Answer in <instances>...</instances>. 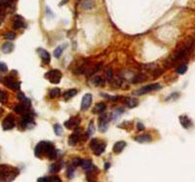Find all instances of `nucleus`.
I'll return each instance as SVG.
<instances>
[{
	"instance_id": "nucleus-11",
	"label": "nucleus",
	"mask_w": 195,
	"mask_h": 182,
	"mask_svg": "<svg viewBox=\"0 0 195 182\" xmlns=\"http://www.w3.org/2000/svg\"><path fill=\"white\" fill-rule=\"evenodd\" d=\"M37 51H38V55H40V58H41L42 61L44 62V64H49L50 61H51V57H50L49 53L44 49H38Z\"/></svg>"
},
{
	"instance_id": "nucleus-21",
	"label": "nucleus",
	"mask_w": 195,
	"mask_h": 182,
	"mask_svg": "<svg viewBox=\"0 0 195 182\" xmlns=\"http://www.w3.org/2000/svg\"><path fill=\"white\" fill-rule=\"evenodd\" d=\"M13 49H14V45L12 43L7 42V43H4L2 45V51H3V53H5V54L11 53V52L13 51Z\"/></svg>"
},
{
	"instance_id": "nucleus-9",
	"label": "nucleus",
	"mask_w": 195,
	"mask_h": 182,
	"mask_svg": "<svg viewBox=\"0 0 195 182\" xmlns=\"http://www.w3.org/2000/svg\"><path fill=\"white\" fill-rule=\"evenodd\" d=\"M108 116L105 113H102L100 116V125H99V128H100V131L102 132H105L108 128Z\"/></svg>"
},
{
	"instance_id": "nucleus-31",
	"label": "nucleus",
	"mask_w": 195,
	"mask_h": 182,
	"mask_svg": "<svg viewBox=\"0 0 195 182\" xmlns=\"http://www.w3.org/2000/svg\"><path fill=\"white\" fill-rule=\"evenodd\" d=\"M61 169V165H59L58 163H56V164H52L50 166V172H52V173H55V172H59V170Z\"/></svg>"
},
{
	"instance_id": "nucleus-8",
	"label": "nucleus",
	"mask_w": 195,
	"mask_h": 182,
	"mask_svg": "<svg viewBox=\"0 0 195 182\" xmlns=\"http://www.w3.org/2000/svg\"><path fill=\"white\" fill-rule=\"evenodd\" d=\"M92 95L91 94H86L84 95L82 101H81V110H87L90 107L92 103Z\"/></svg>"
},
{
	"instance_id": "nucleus-2",
	"label": "nucleus",
	"mask_w": 195,
	"mask_h": 182,
	"mask_svg": "<svg viewBox=\"0 0 195 182\" xmlns=\"http://www.w3.org/2000/svg\"><path fill=\"white\" fill-rule=\"evenodd\" d=\"M20 173L17 168H13L8 165H0V179L5 182H11Z\"/></svg>"
},
{
	"instance_id": "nucleus-46",
	"label": "nucleus",
	"mask_w": 195,
	"mask_h": 182,
	"mask_svg": "<svg viewBox=\"0 0 195 182\" xmlns=\"http://www.w3.org/2000/svg\"><path fill=\"white\" fill-rule=\"evenodd\" d=\"M2 112H3V109L1 108V107H0V115H1V114H2Z\"/></svg>"
},
{
	"instance_id": "nucleus-29",
	"label": "nucleus",
	"mask_w": 195,
	"mask_h": 182,
	"mask_svg": "<svg viewBox=\"0 0 195 182\" xmlns=\"http://www.w3.org/2000/svg\"><path fill=\"white\" fill-rule=\"evenodd\" d=\"M7 100H8V94H7V92L0 90V102L6 103Z\"/></svg>"
},
{
	"instance_id": "nucleus-12",
	"label": "nucleus",
	"mask_w": 195,
	"mask_h": 182,
	"mask_svg": "<svg viewBox=\"0 0 195 182\" xmlns=\"http://www.w3.org/2000/svg\"><path fill=\"white\" fill-rule=\"evenodd\" d=\"M13 27L15 29H19L24 27V18L21 16H16L14 18V21H13Z\"/></svg>"
},
{
	"instance_id": "nucleus-34",
	"label": "nucleus",
	"mask_w": 195,
	"mask_h": 182,
	"mask_svg": "<svg viewBox=\"0 0 195 182\" xmlns=\"http://www.w3.org/2000/svg\"><path fill=\"white\" fill-rule=\"evenodd\" d=\"M74 169H75V166H70L69 168L67 169V175L68 177L70 178H73V176H74Z\"/></svg>"
},
{
	"instance_id": "nucleus-45",
	"label": "nucleus",
	"mask_w": 195,
	"mask_h": 182,
	"mask_svg": "<svg viewBox=\"0 0 195 182\" xmlns=\"http://www.w3.org/2000/svg\"><path fill=\"white\" fill-rule=\"evenodd\" d=\"M109 166H110V165L108 164V163H106V164L105 165V169H108L109 168Z\"/></svg>"
},
{
	"instance_id": "nucleus-13",
	"label": "nucleus",
	"mask_w": 195,
	"mask_h": 182,
	"mask_svg": "<svg viewBox=\"0 0 195 182\" xmlns=\"http://www.w3.org/2000/svg\"><path fill=\"white\" fill-rule=\"evenodd\" d=\"M79 124V119L75 117V118H70L68 121L67 122H65V126L67 127V129H73V128H75L77 127Z\"/></svg>"
},
{
	"instance_id": "nucleus-30",
	"label": "nucleus",
	"mask_w": 195,
	"mask_h": 182,
	"mask_svg": "<svg viewBox=\"0 0 195 182\" xmlns=\"http://www.w3.org/2000/svg\"><path fill=\"white\" fill-rule=\"evenodd\" d=\"M92 83H93V84L95 85V86H102V85L105 83V80L102 79V77L98 76V77L94 78L93 81H92Z\"/></svg>"
},
{
	"instance_id": "nucleus-19",
	"label": "nucleus",
	"mask_w": 195,
	"mask_h": 182,
	"mask_svg": "<svg viewBox=\"0 0 195 182\" xmlns=\"http://www.w3.org/2000/svg\"><path fill=\"white\" fill-rule=\"evenodd\" d=\"M81 7L86 10L92 9L94 7V0H83L81 3Z\"/></svg>"
},
{
	"instance_id": "nucleus-15",
	"label": "nucleus",
	"mask_w": 195,
	"mask_h": 182,
	"mask_svg": "<svg viewBox=\"0 0 195 182\" xmlns=\"http://www.w3.org/2000/svg\"><path fill=\"white\" fill-rule=\"evenodd\" d=\"M80 165L82 166V168L85 169L87 172H92V169H94L93 165H92L91 160H82V161H81V164H80Z\"/></svg>"
},
{
	"instance_id": "nucleus-26",
	"label": "nucleus",
	"mask_w": 195,
	"mask_h": 182,
	"mask_svg": "<svg viewBox=\"0 0 195 182\" xmlns=\"http://www.w3.org/2000/svg\"><path fill=\"white\" fill-rule=\"evenodd\" d=\"M125 101H126L128 107H130V108H134V107L138 105V100L135 98H126Z\"/></svg>"
},
{
	"instance_id": "nucleus-4",
	"label": "nucleus",
	"mask_w": 195,
	"mask_h": 182,
	"mask_svg": "<svg viewBox=\"0 0 195 182\" xmlns=\"http://www.w3.org/2000/svg\"><path fill=\"white\" fill-rule=\"evenodd\" d=\"M189 51H190V45H185L182 49H179V51H176L175 53L174 57L172 58L173 62L178 61H179V59L185 58L186 55L189 53Z\"/></svg>"
},
{
	"instance_id": "nucleus-16",
	"label": "nucleus",
	"mask_w": 195,
	"mask_h": 182,
	"mask_svg": "<svg viewBox=\"0 0 195 182\" xmlns=\"http://www.w3.org/2000/svg\"><path fill=\"white\" fill-rule=\"evenodd\" d=\"M125 146H126V142H125V141H118V142H116L114 144V146H113V152L116 154H119L121 151H123Z\"/></svg>"
},
{
	"instance_id": "nucleus-10",
	"label": "nucleus",
	"mask_w": 195,
	"mask_h": 182,
	"mask_svg": "<svg viewBox=\"0 0 195 182\" xmlns=\"http://www.w3.org/2000/svg\"><path fill=\"white\" fill-rule=\"evenodd\" d=\"M33 123V116H32L31 113H27L23 117L21 121V126L23 128H27L29 124H32Z\"/></svg>"
},
{
	"instance_id": "nucleus-36",
	"label": "nucleus",
	"mask_w": 195,
	"mask_h": 182,
	"mask_svg": "<svg viewBox=\"0 0 195 182\" xmlns=\"http://www.w3.org/2000/svg\"><path fill=\"white\" fill-rule=\"evenodd\" d=\"M14 0H0V7L3 6H9L10 4H12Z\"/></svg>"
},
{
	"instance_id": "nucleus-14",
	"label": "nucleus",
	"mask_w": 195,
	"mask_h": 182,
	"mask_svg": "<svg viewBox=\"0 0 195 182\" xmlns=\"http://www.w3.org/2000/svg\"><path fill=\"white\" fill-rule=\"evenodd\" d=\"M105 142H102V141H99L98 142V144L96 145V147L93 149V151L95 152V154L96 155H101L102 152L105 151Z\"/></svg>"
},
{
	"instance_id": "nucleus-47",
	"label": "nucleus",
	"mask_w": 195,
	"mask_h": 182,
	"mask_svg": "<svg viewBox=\"0 0 195 182\" xmlns=\"http://www.w3.org/2000/svg\"><path fill=\"white\" fill-rule=\"evenodd\" d=\"M0 25H1V21H0Z\"/></svg>"
},
{
	"instance_id": "nucleus-32",
	"label": "nucleus",
	"mask_w": 195,
	"mask_h": 182,
	"mask_svg": "<svg viewBox=\"0 0 195 182\" xmlns=\"http://www.w3.org/2000/svg\"><path fill=\"white\" fill-rule=\"evenodd\" d=\"M54 132L56 133V135H62V129L61 127V125L56 124L54 126Z\"/></svg>"
},
{
	"instance_id": "nucleus-6",
	"label": "nucleus",
	"mask_w": 195,
	"mask_h": 182,
	"mask_svg": "<svg viewBox=\"0 0 195 182\" xmlns=\"http://www.w3.org/2000/svg\"><path fill=\"white\" fill-rule=\"evenodd\" d=\"M3 82H4L5 86H7L9 89H13V90H20V88H21V83L18 82V81H16L12 77H5L4 80H3Z\"/></svg>"
},
{
	"instance_id": "nucleus-7",
	"label": "nucleus",
	"mask_w": 195,
	"mask_h": 182,
	"mask_svg": "<svg viewBox=\"0 0 195 182\" xmlns=\"http://www.w3.org/2000/svg\"><path fill=\"white\" fill-rule=\"evenodd\" d=\"M15 127V119L12 115H8L2 122V128L4 131H10Z\"/></svg>"
},
{
	"instance_id": "nucleus-1",
	"label": "nucleus",
	"mask_w": 195,
	"mask_h": 182,
	"mask_svg": "<svg viewBox=\"0 0 195 182\" xmlns=\"http://www.w3.org/2000/svg\"><path fill=\"white\" fill-rule=\"evenodd\" d=\"M34 155L38 158L41 157L42 155H46L48 159L54 160L57 157V151L50 142L41 141V142H39L37 145H36L35 149H34Z\"/></svg>"
},
{
	"instance_id": "nucleus-27",
	"label": "nucleus",
	"mask_w": 195,
	"mask_h": 182,
	"mask_svg": "<svg viewBox=\"0 0 195 182\" xmlns=\"http://www.w3.org/2000/svg\"><path fill=\"white\" fill-rule=\"evenodd\" d=\"M17 98H19V99L21 100V101L23 102L24 104H25V105H27V103H28V104H29V103H30V101H29V99H28V98H27V96H25V95L23 94V92H18Z\"/></svg>"
},
{
	"instance_id": "nucleus-5",
	"label": "nucleus",
	"mask_w": 195,
	"mask_h": 182,
	"mask_svg": "<svg viewBox=\"0 0 195 182\" xmlns=\"http://www.w3.org/2000/svg\"><path fill=\"white\" fill-rule=\"evenodd\" d=\"M159 89H161V86L159 84H151V85H148V86L141 88L137 92H135L134 94L136 95H145V94H148V92H152V91L159 90Z\"/></svg>"
},
{
	"instance_id": "nucleus-39",
	"label": "nucleus",
	"mask_w": 195,
	"mask_h": 182,
	"mask_svg": "<svg viewBox=\"0 0 195 182\" xmlns=\"http://www.w3.org/2000/svg\"><path fill=\"white\" fill-rule=\"evenodd\" d=\"M7 70H8L7 64H4V62H0V71H1V72H6Z\"/></svg>"
},
{
	"instance_id": "nucleus-43",
	"label": "nucleus",
	"mask_w": 195,
	"mask_h": 182,
	"mask_svg": "<svg viewBox=\"0 0 195 182\" xmlns=\"http://www.w3.org/2000/svg\"><path fill=\"white\" fill-rule=\"evenodd\" d=\"M38 182H49V178L48 177H40L38 178Z\"/></svg>"
},
{
	"instance_id": "nucleus-25",
	"label": "nucleus",
	"mask_w": 195,
	"mask_h": 182,
	"mask_svg": "<svg viewBox=\"0 0 195 182\" xmlns=\"http://www.w3.org/2000/svg\"><path fill=\"white\" fill-rule=\"evenodd\" d=\"M15 112L18 113V114H22V113H24L25 110H27V105L24 104V103H22V104H18L15 106Z\"/></svg>"
},
{
	"instance_id": "nucleus-28",
	"label": "nucleus",
	"mask_w": 195,
	"mask_h": 182,
	"mask_svg": "<svg viewBox=\"0 0 195 182\" xmlns=\"http://www.w3.org/2000/svg\"><path fill=\"white\" fill-rule=\"evenodd\" d=\"M61 94V90L59 88H55V89H52V90L50 91V98H57V96H59Z\"/></svg>"
},
{
	"instance_id": "nucleus-33",
	"label": "nucleus",
	"mask_w": 195,
	"mask_h": 182,
	"mask_svg": "<svg viewBox=\"0 0 195 182\" xmlns=\"http://www.w3.org/2000/svg\"><path fill=\"white\" fill-rule=\"evenodd\" d=\"M186 70H187V65L186 64H182V65L179 66V67L176 68V72H178L179 74H183V73L186 72Z\"/></svg>"
},
{
	"instance_id": "nucleus-40",
	"label": "nucleus",
	"mask_w": 195,
	"mask_h": 182,
	"mask_svg": "<svg viewBox=\"0 0 195 182\" xmlns=\"http://www.w3.org/2000/svg\"><path fill=\"white\" fill-rule=\"evenodd\" d=\"M49 182H62V180L59 176H51L49 178Z\"/></svg>"
},
{
	"instance_id": "nucleus-41",
	"label": "nucleus",
	"mask_w": 195,
	"mask_h": 182,
	"mask_svg": "<svg viewBox=\"0 0 195 182\" xmlns=\"http://www.w3.org/2000/svg\"><path fill=\"white\" fill-rule=\"evenodd\" d=\"M99 141H100V140H98L97 138H94V139H92V140H91L90 146H91V148H92V149H94V148L96 147V145H97V144H98V142H99Z\"/></svg>"
},
{
	"instance_id": "nucleus-18",
	"label": "nucleus",
	"mask_w": 195,
	"mask_h": 182,
	"mask_svg": "<svg viewBox=\"0 0 195 182\" xmlns=\"http://www.w3.org/2000/svg\"><path fill=\"white\" fill-rule=\"evenodd\" d=\"M179 121H181V124L183 128L188 129L191 126V121L188 119V117L186 116H181L179 117Z\"/></svg>"
},
{
	"instance_id": "nucleus-44",
	"label": "nucleus",
	"mask_w": 195,
	"mask_h": 182,
	"mask_svg": "<svg viewBox=\"0 0 195 182\" xmlns=\"http://www.w3.org/2000/svg\"><path fill=\"white\" fill-rule=\"evenodd\" d=\"M138 129L139 131H142V129H145V126L142 123H138Z\"/></svg>"
},
{
	"instance_id": "nucleus-38",
	"label": "nucleus",
	"mask_w": 195,
	"mask_h": 182,
	"mask_svg": "<svg viewBox=\"0 0 195 182\" xmlns=\"http://www.w3.org/2000/svg\"><path fill=\"white\" fill-rule=\"evenodd\" d=\"M105 76H106V78H108V80H111V79H112L113 72H112V70L110 69V68H108V69L105 71Z\"/></svg>"
},
{
	"instance_id": "nucleus-22",
	"label": "nucleus",
	"mask_w": 195,
	"mask_h": 182,
	"mask_svg": "<svg viewBox=\"0 0 195 182\" xmlns=\"http://www.w3.org/2000/svg\"><path fill=\"white\" fill-rule=\"evenodd\" d=\"M77 142H78V135L75 132V133H72V135L69 136V138H68V143H69V145L70 146H74L77 144Z\"/></svg>"
},
{
	"instance_id": "nucleus-3",
	"label": "nucleus",
	"mask_w": 195,
	"mask_h": 182,
	"mask_svg": "<svg viewBox=\"0 0 195 182\" xmlns=\"http://www.w3.org/2000/svg\"><path fill=\"white\" fill-rule=\"evenodd\" d=\"M45 78L52 84H59L62 79V72L59 69H52L45 74Z\"/></svg>"
},
{
	"instance_id": "nucleus-23",
	"label": "nucleus",
	"mask_w": 195,
	"mask_h": 182,
	"mask_svg": "<svg viewBox=\"0 0 195 182\" xmlns=\"http://www.w3.org/2000/svg\"><path fill=\"white\" fill-rule=\"evenodd\" d=\"M77 90H75V89H71V90H68V91H67L64 94V98H65V99H69V98H71L72 96H74V95H77Z\"/></svg>"
},
{
	"instance_id": "nucleus-20",
	"label": "nucleus",
	"mask_w": 195,
	"mask_h": 182,
	"mask_svg": "<svg viewBox=\"0 0 195 182\" xmlns=\"http://www.w3.org/2000/svg\"><path fill=\"white\" fill-rule=\"evenodd\" d=\"M105 108H106L105 103L100 102V103H98V104L95 106L93 112H94V113H102V112H104V111L105 110Z\"/></svg>"
},
{
	"instance_id": "nucleus-17",
	"label": "nucleus",
	"mask_w": 195,
	"mask_h": 182,
	"mask_svg": "<svg viewBox=\"0 0 195 182\" xmlns=\"http://www.w3.org/2000/svg\"><path fill=\"white\" fill-rule=\"evenodd\" d=\"M135 140L138 141V142H141V143L149 142V141H151V136H150V135H139V136H136V137H135Z\"/></svg>"
},
{
	"instance_id": "nucleus-24",
	"label": "nucleus",
	"mask_w": 195,
	"mask_h": 182,
	"mask_svg": "<svg viewBox=\"0 0 195 182\" xmlns=\"http://www.w3.org/2000/svg\"><path fill=\"white\" fill-rule=\"evenodd\" d=\"M67 47V45H62V46H59L56 50L54 51V55H55V58H59L62 55V52H64V50H65V48Z\"/></svg>"
},
{
	"instance_id": "nucleus-42",
	"label": "nucleus",
	"mask_w": 195,
	"mask_h": 182,
	"mask_svg": "<svg viewBox=\"0 0 195 182\" xmlns=\"http://www.w3.org/2000/svg\"><path fill=\"white\" fill-rule=\"evenodd\" d=\"M81 161H82V160H80V159H75V160H73V166H79V165L81 164Z\"/></svg>"
},
{
	"instance_id": "nucleus-37",
	"label": "nucleus",
	"mask_w": 195,
	"mask_h": 182,
	"mask_svg": "<svg viewBox=\"0 0 195 182\" xmlns=\"http://www.w3.org/2000/svg\"><path fill=\"white\" fill-rule=\"evenodd\" d=\"M4 37L6 39L13 40V39H15V37H16V34H15L14 32H6L4 34Z\"/></svg>"
},
{
	"instance_id": "nucleus-35",
	"label": "nucleus",
	"mask_w": 195,
	"mask_h": 182,
	"mask_svg": "<svg viewBox=\"0 0 195 182\" xmlns=\"http://www.w3.org/2000/svg\"><path fill=\"white\" fill-rule=\"evenodd\" d=\"M94 132H95V127H94V123H93V122H91L90 125H89V128H88L87 135H92Z\"/></svg>"
}]
</instances>
